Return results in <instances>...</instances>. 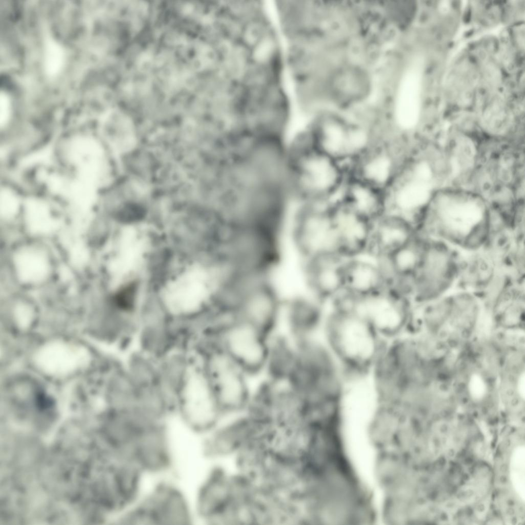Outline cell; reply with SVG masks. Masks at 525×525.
Segmentation results:
<instances>
[{"label":"cell","instance_id":"2","mask_svg":"<svg viewBox=\"0 0 525 525\" xmlns=\"http://www.w3.org/2000/svg\"><path fill=\"white\" fill-rule=\"evenodd\" d=\"M327 336L334 354L358 373L376 366L384 351L381 337L353 310L336 309L329 320Z\"/></svg>","mask_w":525,"mask_h":525},{"label":"cell","instance_id":"17","mask_svg":"<svg viewBox=\"0 0 525 525\" xmlns=\"http://www.w3.org/2000/svg\"><path fill=\"white\" fill-rule=\"evenodd\" d=\"M422 69V60L417 58L407 70L400 83L393 118L386 127L391 134L399 139L402 133L414 128L418 122Z\"/></svg>","mask_w":525,"mask_h":525},{"label":"cell","instance_id":"18","mask_svg":"<svg viewBox=\"0 0 525 525\" xmlns=\"http://www.w3.org/2000/svg\"><path fill=\"white\" fill-rule=\"evenodd\" d=\"M351 136L350 120L329 116L320 118L313 125L310 140L317 149L348 168L352 162Z\"/></svg>","mask_w":525,"mask_h":525},{"label":"cell","instance_id":"7","mask_svg":"<svg viewBox=\"0 0 525 525\" xmlns=\"http://www.w3.org/2000/svg\"><path fill=\"white\" fill-rule=\"evenodd\" d=\"M271 343V334L233 316L221 325L212 347L256 376L266 372Z\"/></svg>","mask_w":525,"mask_h":525},{"label":"cell","instance_id":"9","mask_svg":"<svg viewBox=\"0 0 525 525\" xmlns=\"http://www.w3.org/2000/svg\"><path fill=\"white\" fill-rule=\"evenodd\" d=\"M247 487L237 474L218 466L210 469L199 484L193 500L197 520L221 524L225 515Z\"/></svg>","mask_w":525,"mask_h":525},{"label":"cell","instance_id":"3","mask_svg":"<svg viewBox=\"0 0 525 525\" xmlns=\"http://www.w3.org/2000/svg\"><path fill=\"white\" fill-rule=\"evenodd\" d=\"M115 520L128 525H190L197 521L193 501L168 480L157 482Z\"/></svg>","mask_w":525,"mask_h":525},{"label":"cell","instance_id":"21","mask_svg":"<svg viewBox=\"0 0 525 525\" xmlns=\"http://www.w3.org/2000/svg\"><path fill=\"white\" fill-rule=\"evenodd\" d=\"M343 256L332 254L306 261L307 282L321 299L334 298L345 289Z\"/></svg>","mask_w":525,"mask_h":525},{"label":"cell","instance_id":"1","mask_svg":"<svg viewBox=\"0 0 525 525\" xmlns=\"http://www.w3.org/2000/svg\"><path fill=\"white\" fill-rule=\"evenodd\" d=\"M4 242L1 271L4 289L42 297L56 289L66 266L59 243L22 235Z\"/></svg>","mask_w":525,"mask_h":525},{"label":"cell","instance_id":"6","mask_svg":"<svg viewBox=\"0 0 525 525\" xmlns=\"http://www.w3.org/2000/svg\"><path fill=\"white\" fill-rule=\"evenodd\" d=\"M282 303L268 275L253 276L236 284L230 309L234 317L272 334L278 325Z\"/></svg>","mask_w":525,"mask_h":525},{"label":"cell","instance_id":"4","mask_svg":"<svg viewBox=\"0 0 525 525\" xmlns=\"http://www.w3.org/2000/svg\"><path fill=\"white\" fill-rule=\"evenodd\" d=\"M201 355L203 367L224 417L247 412L257 394L251 385V378L255 376L216 348L207 349Z\"/></svg>","mask_w":525,"mask_h":525},{"label":"cell","instance_id":"29","mask_svg":"<svg viewBox=\"0 0 525 525\" xmlns=\"http://www.w3.org/2000/svg\"><path fill=\"white\" fill-rule=\"evenodd\" d=\"M65 55L62 47L53 41L47 42L45 48V68L49 75H55L61 70L64 63Z\"/></svg>","mask_w":525,"mask_h":525},{"label":"cell","instance_id":"14","mask_svg":"<svg viewBox=\"0 0 525 525\" xmlns=\"http://www.w3.org/2000/svg\"><path fill=\"white\" fill-rule=\"evenodd\" d=\"M230 416L205 436L204 450L208 456H236L254 439L258 427L256 417L249 412Z\"/></svg>","mask_w":525,"mask_h":525},{"label":"cell","instance_id":"5","mask_svg":"<svg viewBox=\"0 0 525 525\" xmlns=\"http://www.w3.org/2000/svg\"><path fill=\"white\" fill-rule=\"evenodd\" d=\"M192 361L175 399V413L193 432L205 436L224 416L201 362Z\"/></svg>","mask_w":525,"mask_h":525},{"label":"cell","instance_id":"22","mask_svg":"<svg viewBox=\"0 0 525 525\" xmlns=\"http://www.w3.org/2000/svg\"><path fill=\"white\" fill-rule=\"evenodd\" d=\"M340 202L373 223L386 212L385 193L349 175Z\"/></svg>","mask_w":525,"mask_h":525},{"label":"cell","instance_id":"12","mask_svg":"<svg viewBox=\"0 0 525 525\" xmlns=\"http://www.w3.org/2000/svg\"><path fill=\"white\" fill-rule=\"evenodd\" d=\"M456 255L441 242L428 240L415 277V293L422 301L442 295L457 276Z\"/></svg>","mask_w":525,"mask_h":525},{"label":"cell","instance_id":"25","mask_svg":"<svg viewBox=\"0 0 525 525\" xmlns=\"http://www.w3.org/2000/svg\"><path fill=\"white\" fill-rule=\"evenodd\" d=\"M426 241L416 233L412 240L385 257L394 276L401 280L416 277Z\"/></svg>","mask_w":525,"mask_h":525},{"label":"cell","instance_id":"10","mask_svg":"<svg viewBox=\"0 0 525 525\" xmlns=\"http://www.w3.org/2000/svg\"><path fill=\"white\" fill-rule=\"evenodd\" d=\"M304 151L300 161L299 178L308 202L330 201L339 199L343 186L349 176L341 163L321 152L312 144Z\"/></svg>","mask_w":525,"mask_h":525},{"label":"cell","instance_id":"16","mask_svg":"<svg viewBox=\"0 0 525 525\" xmlns=\"http://www.w3.org/2000/svg\"><path fill=\"white\" fill-rule=\"evenodd\" d=\"M430 195L429 180L405 167L385 192L386 213L399 217L416 228V216Z\"/></svg>","mask_w":525,"mask_h":525},{"label":"cell","instance_id":"32","mask_svg":"<svg viewBox=\"0 0 525 525\" xmlns=\"http://www.w3.org/2000/svg\"><path fill=\"white\" fill-rule=\"evenodd\" d=\"M449 4L447 1L442 2L439 5V9L441 12H447L449 9Z\"/></svg>","mask_w":525,"mask_h":525},{"label":"cell","instance_id":"11","mask_svg":"<svg viewBox=\"0 0 525 525\" xmlns=\"http://www.w3.org/2000/svg\"><path fill=\"white\" fill-rule=\"evenodd\" d=\"M400 142L394 137L380 138L352 163L349 174L385 193L405 167Z\"/></svg>","mask_w":525,"mask_h":525},{"label":"cell","instance_id":"19","mask_svg":"<svg viewBox=\"0 0 525 525\" xmlns=\"http://www.w3.org/2000/svg\"><path fill=\"white\" fill-rule=\"evenodd\" d=\"M332 214L341 255L351 257L370 248L373 223L341 202L333 207Z\"/></svg>","mask_w":525,"mask_h":525},{"label":"cell","instance_id":"23","mask_svg":"<svg viewBox=\"0 0 525 525\" xmlns=\"http://www.w3.org/2000/svg\"><path fill=\"white\" fill-rule=\"evenodd\" d=\"M344 282L347 292L360 298L387 288L388 278L379 265L354 258L345 261Z\"/></svg>","mask_w":525,"mask_h":525},{"label":"cell","instance_id":"15","mask_svg":"<svg viewBox=\"0 0 525 525\" xmlns=\"http://www.w3.org/2000/svg\"><path fill=\"white\" fill-rule=\"evenodd\" d=\"M486 221L483 210L477 204L448 200L440 206L436 220L424 229L447 241L461 246L468 235Z\"/></svg>","mask_w":525,"mask_h":525},{"label":"cell","instance_id":"31","mask_svg":"<svg viewBox=\"0 0 525 525\" xmlns=\"http://www.w3.org/2000/svg\"><path fill=\"white\" fill-rule=\"evenodd\" d=\"M9 114V99L5 93H2L0 95V125L1 127L7 124Z\"/></svg>","mask_w":525,"mask_h":525},{"label":"cell","instance_id":"28","mask_svg":"<svg viewBox=\"0 0 525 525\" xmlns=\"http://www.w3.org/2000/svg\"><path fill=\"white\" fill-rule=\"evenodd\" d=\"M510 478L516 492L524 500L525 453L524 446L517 447L513 452L510 467Z\"/></svg>","mask_w":525,"mask_h":525},{"label":"cell","instance_id":"30","mask_svg":"<svg viewBox=\"0 0 525 525\" xmlns=\"http://www.w3.org/2000/svg\"><path fill=\"white\" fill-rule=\"evenodd\" d=\"M470 383L472 396L475 398H480L485 392V386L482 379L477 375L473 376Z\"/></svg>","mask_w":525,"mask_h":525},{"label":"cell","instance_id":"27","mask_svg":"<svg viewBox=\"0 0 525 525\" xmlns=\"http://www.w3.org/2000/svg\"><path fill=\"white\" fill-rule=\"evenodd\" d=\"M111 127V141L115 151L119 153L128 152L135 146V129L128 117L118 115Z\"/></svg>","mask_w":525,"mask_h":525},{"label":"cell","instance_id":"24","mask_svg":"<svg viewBox=\"0 0 525 525\" xmlns=\"http://www.w3.org/2000/svg\"><path fill=\"white\" fill-rule=\"evenodd\" d=\"M414 227L396 216L385 213L373 223L370 248L384 257L412 240Z\"/></svg>","mask_w":525,"mask_h":525},{"label":"cell","instance_id":"26","mask_svg":"<svg viewBox=\"0 0 525 525\" xmlns=\"http://www.w3.org/2000/svg\"><path fill=\"white\" fill-rule=\"evenodd\" d=\"M70 155L78 170L93 172L107 170L101 147L90 138L80 137L74 140L70 147Z\"/></svg>","mask_w":525,"mask_h":525},{"label":"cell","instance_id":"8","mask_svg":"<svg viewBox=\"0 0 525 525\" xmlns=\"http://www.w3.org/2000/svg\"><path fill=\"white\" fill-rule=\"evenodd\" d=\"M333 208L327 202L308 203L295 218L293 240L306 261L324 255H341Z\"/></svg>","mask_w":525,"mask_h":525},{"label":"cell","instance_id":"20","mask_svg":"<svg viewBox=\"0 0 525 525\" xmlns=\"http://www.w3.org/2000/svg\"><path fill=\"white\" fill-rule=\"evenodd\" d=\"M69 227L68 221L56 216L45 203L32 199L26 202L19 231L25 237L59 243Z\"/></svg>","mask_w":525,"mask_h":525},{"label":"cell","instance_id":"13","mask_svg":"<svg viewBox=\"0 0 525 525\" xmlns=\"http://www.w3.org/2000/svg\"><path fill=\"white\" fill-rule=\"evenodd\" d=\"M352 310L363 317L381 337L398 334L410 316L406 299L388 287L367 297H355Z\"/></svg>","mask_w":525,"mask_h":525}]
</instances>
